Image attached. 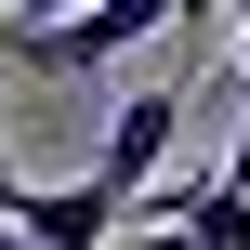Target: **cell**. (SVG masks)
I'll return each mask as SVG.
<instances>
[{
    "label": "cell",
    "instance_id": "1",
    "mask_svg": "<svg viewBox=\"0 0 250 250\" xmlns=\"http://www.w3.org/2000/svg\"><path fill=\"white\" fill-rule=\"evenodd\" d=\"M185 105H198V92H171V79H145V92L119 105V132H105V158H92V198H105L119 224H132V198L171 171V145H185Z\"/></svg>",
    "mask_w": 250,
    "mask_h": 250
},
{
    "label": "cell",
    "instance_id": "2",
    "mask_svg": "<svg viewBox=\"0 0 250 250\" xmlns=\"http://www.w3.org/2000/svg\"><path fill=\"white\" fill-rule=\"evenodd\" d=\"M198 0H79V13H53V26H26L13 53H40V66H66V79H92V66H119L132 40H158V26H185Z\"/></svg>",
    "mask_w": 250,
    "mask_h": 250
},
{
    "label": "cell",
    "instance_id": "3",
    "mask_svg": "<svg viewBox=\"0 0 250 250\" xmlns=\"http://www.w3.org/2000/svg\"><path fill=\"white\" fill-rule=\"evenodd\" d=\"M53 13H79V0H13V13H0V40H26V26H53Z\"/></svg>",
    "mask_w": 250,
    "mask_h": 250
},
{
    "label": "cell",
    "instance_id": "4",
    "mask_svg": "<svg viewBox=\"0 0 250 250\" xmlns=\"http://www.w3.org/2000/svg\"><path fill=\"white\" fill-rule=\"evenodd\" d=\"M224 185H237V198H250V105H237V158H224Z\"/></svg>",
    "mask_w": 250,
    "mask_h": 250
},
{
    "label": "cell",
    "instance_id": "5",
    "mask_svg": "<svg viewBox=\"0 0 250 250\" xmlns=\"http://www.w3.org/2000/svg\"><path fill=\"white\" fill-rule=\"evenodd\" d=\"M224 92H237V105H250V40H237V79H224Z\"/></svg>",
    "mask_w": 250,
    "mask_h": 250
},
{
    "label": "cell",
    "instance_id": "6",
    "mask_svg": "<svg viewBox=\"0 0 250 250\" xmlns=\"http://www.w3.org/2000/svg\"><path fill=\"white\" fill-rule=\"evenodd\" d=\"M13 185H26V171H13V158H0V198H13Z\"/></svg>",
    "mask_w": 250,
    "mask_h": 250
},
{
    "label": "cell",
    "instance_id": "7",
    "mask_svg": "<svg viewBox=\"0 0 250 250\" xmlns=\"http://www.w3.org/2000/svg\"><path fill=\"white\" fill-rule=\"evenodd\" d=\"M0 13H13V0H0Z\"/></svg>",
    "mask_w": 250,
    "mask_h": 250
}]
</instances>
